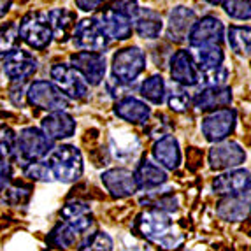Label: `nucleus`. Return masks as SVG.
<instances>
[{
    "instance_id": "obj_1",
    "label": "nucleus",
    "mask_w": 251,
    "mask_h": 251,
    "mask_svg": "<svg viewBox=\"0 0 251 251\" xmlns=\"http://www.w3.org/2000/svg\"><path fill=\"white\" fill-rule=\"evenodd\" d=\"M137 230L141 232L143 237H146L151 243L158 244V246L171 250L179 243V235H177L174 223L165 213H160L156 209L144 211L137 220Z\"/></svg>"
},
{
    "instance_id": "obj_2",
    "label": "nucleus",
    "mask_w": 251,
    "mask_h": 251,
    "mask_svg": "<svg viewBox=\"0 0 251 251\" xmlns=\"http://www.w3.org/2000/svg\"><path fill=\"white\" fill-rule=\"evenodd\" d=\"M51 141L42 134L41 128L28 126L23 128L14 139L13 156L21 167H28L30 163L41 162L44 156L53 150Z\"/></svg>"
},
{
    "instance_id": "obj_3",
    "label": "nucleus",
    "mask_w": 251,
    "mask_h": 251,
    "mask_svg": "<svg viewBox=\"0 0 251 251\" xmlns=\"http://www.w3.org/2000/svg\"><path fill=\"white\" fill-rule=\"evenodd\" d=\"M48 167L58 181L74 183L83 174V155L72 144H62L51 150Z\"/></svg>"
},
{
    "instance_id": "obj_4",
    "label": "nucleus",
    "mask_w": 251,
    "mask_h": 251,
    "mask_svg": "<svg viewBox=\"0 0 251 251\" xmlns=\"http://www.w3.org/2000/svg\"><path fill=\"white\" fill-rule=\"evenodd\" d=\"M18 35L25 44L37 51L46 50L53 41L48 14L42 11H30L18 23Z\"/></svg>"
},
{
    "instance_id": "obj_5",
    "label": "nucleus",
    "mask_w": 251,
    "mask_h": 251,
    "mask_svg": "<svg viewBox=\"0 0 251 251\" xmlns=\"http://www.w3.org/2000/svg\"><path fill=\"white\" fill-rule=\"evenodd\" d=\"M113 77L125 84L135 83L139 75L146 71V54L139 46H128L118 50L111 63Z\"/></svg>"
},
{
    "instance_id": "obj_6",
    "label": "nucleus",
    "mask_w": 251,
    "mask_h": 251,
    "mask_svg": "<svg viewBox=\"0 0 251 251\" xmlns=\"http://www.w3.org/2000/svg\"><path fill=\"white\" fill-rule=\"evenodd\" d=\"M26 102L30 105H34L48 113H56V111H65L71 104L67 97L63 95L51 81L46 79H37L34 83L28 84V88L25 92Z\"/></svg>"
},
{
    "instance_id": "obj_7",
    "label": "nucleus",
    "mask_w": 251,
    "mask_h": 251,
    "mask_svg": "<svg viewBox=\"0 0 251 251\" xmlns=\"http://www.w3.org/2000/svg\"><path fill=\"white\" fill-rule=\"evenodd\" d=\"M74 71L84 79L88 86H99L105 79L107 72V60L104 53H93V51H75L71 54V63Z\"/></svg>"
},
{
    "instance_id": "obj_8",
    "label": "nucleus",
    "mask_w": 251,
    "mask_h": 251,
    "mask_svg": "<svg viewBox=\"0 0 251 251\" xmlns=\"http://www.w3.org/2000/svg\"><path fill=\"white\" fill-rule=\"evenodd\" d=\"M51 83L67 97L69 100H81L88 97L90 86L69 63H54L50 71Z\"/></svg>"
},
{
    "instance_id": "obj_9",
    "label": "nucleus",
    "mask_w": 251,
    "mask_h": 251,
    "mask_svg": "<svg viewBox=\"0 0 251 251\" xmlns=\"http://www.w3.org/2000/svg\"><path fill=\"white\" fill-rule=\"evenodd\" d=\"M235 125H237V113L234 109L226 107L213 111L211 114L202 118L201 130L205 141L216 144L226 141V137L235 130Z\"/></svg>"
},
{
    "instance_id": "obj_10",
    "label": "nucleus",
    "mask_w": 251,
    "mask_h": 251,
    "mask_svg": "<svg viewBox=\"0 0 251 251\" xmlns=\"http://www.w3.org/2000/svg\"><path fill=\"white\" fill-rule=\"evenodd\" d=\"M186 39H188L190 48L222 46L223 39H225V25L220 18L207 14L193 23Z\"/></svg>"
},
{
    "instance_id": "obj_11",
    "label": "nucleus",
    "mask_w": 251,
    "mask_h": 251,
    "mask_svg": "<svg viewBox=\"0 0 251 251\" xmlns=\"http://www.w3.org/2000/svg\"><path fill=\"white\" fill-rule=\"evenodd\" d=\"M39 62L30 51L16 48L5 56H2V71L5 77L13 83H25L37 71Z\"/></svg>"
},
{
    "instance_id": "obj_12",
    "label": "nucleus",
    "mask_w": 251,
    "mask_h": 251,
    "mask_svg": "<svg viewBox=\"0 0 251 251\" xmlns=\"http://www.w3.org/2000/svg\"><path fill=\"white\" fill-rule=\"evenodd\" d=\"M72 42L81 51H93V53H102L111 44V41L99 28L93 18H83L75 23L74 32H72Z\"/></svg>"
},
{
    "instance_id": "obj_13",
    "label": "nucleus",
    "mask_w": 251,
    "mask_h": 251,
    "mask_svg": "<svg viewBox=\"0 0 251 251\" xmlns=\"http://www.w3.org/2000/svg\"><path fill=\"white\" fill-rule=\"evenodd\" d=\"M246 162V151L235 141H222L209 150V165L214 171H232Z\"/></svg>"
},
{
    "instance_id": "obj_14",
    "label": "nucleus",
    "mask_w": 251,
    "mask_h": 251,
    "mask_svg": "<svg viewBox=\"0 0 251 251\" xmlns=\"http://www.w3.org/2000/svg\"><path fill=\"white\" fill-rule=\"evenodd\" d=\"M92 18L109 41H126L128 37H132L134 30H132L130 18L107 11V9H99Z\"/></svg>"
},
{
    "instance_id": "obj_15",
    "label": "nucleus",
    "mask_w": 251,
    "mask_h": 251,
    "mask_svg": "<svg viewBox=\"0 0 251 251\" xmlns=\"http://www.w3.org/2000/svg\"><path fill=\"white\" fill-rule=\"evenodd\" d=\"M171 77L174 83H177L179 86L184 88H192V86H197L201 83V77H199L197 65L193 62L192 53L188 50H177L176 53L171 56Z\"/></svg>"
},
{
    "instance_id": "obj_16",
    "label": "nucleus",
    "mask_w": 251,
    "mask_h": 251,
    "mask_svg": "<svg viewBox=\"0 0 251 251\" xmlns=\"http://www.w3.org/2000/svg\"><path fill=\"white\" fill-rule=\"evenodd\" d=\"M213 190L218 195L234 197L250 192V171L248 169H232L222 176L214 177Z\"/></svg>"
},
{
    "instance_id": "obj_17",
    "label": "nucleus",
    "mask_w": 251,
    "mask_h": 251,
    "mask_svg": "<svg viewBox=\"0 0 251 251\" xmlns=\"http://www.w3.org/2000/svg\"><path fill=\"white\" fill-rule=\"evenodd\" d=\"M102 183L114 199H125L137 192L134 172L128 169H109L102 174Z\"/></svg>"
},
{
    "instance_id": "obj_18",
    "label": "nucleus",
    "mask_w": 251,
    "mask_h": 251,
    "mask_svg": "<svg viewBox=\"0 0 251 251\" xmlns=\"http://www.w3.org/2000/svg\"><path fill=\"white\" fill-rule=\"evenodd\" d=\"M41 132L53 141H62L74 135L75 132V120L67 113V111H56L50 113L48 116L42 118L41 122Z\"/></svg>"
},
{
    "instance_id": "obj_19",
    "label": "nucleus",
    "mask_w": 251,
    "mask_h": 251,
    "mask_svg": "<svg viewBox=\"0 0 251 251\" xmlns=\"http://www.w3.org/2000/svg\"><path fill=\"white\" fill-rule=\"evenodd\" d=\"M197 14L195 11L186 5H176L169 13L167 20V37L174 42H183L188 37L190 30H192L193 23L197 21Z\"/></svg>"
},
{
    "instance_id": "obj_20",
    "label": "nucleus",
    "mask_w": 251,
    "mask_h": 251,
    "mask_svg": "<svg viewBox=\"0 0 251 251\" xmlns=\"http://www.w3.org/2000/svg\"><path fill=\"white\" fill-rule=\"evenodd\" d=\"M232 104V90L228 86H204L195 93L192 105L199 111H218Z\"/></svg>"
},
{
    "instance_id": "obj_21",
    "label": "nucleus",
    "mask_w": 251,
    "mask_h": 251,
    "mask_svg": "<svg viewBox=\"0 0 251 251\" xmlns=\"http://www.w3.org/2000/svg\"><path fill=\"white\" fill-rule=\"evenodd\" d=\"M132 30L141 39H158L163 30V20L160 13L150 7H139L135 16L132 18Z\"/></svg>"
},
{
    "instance_id": "obj_22",
    "label": "nucleus",
    "mask_w": 251,
    "mask_h": 251,
    "mask_svg": "<svg viewBox=\"0 0 251 251\" xmlns=\"http://www.w3.org/2000/svg\"><path fill=\"white\" fill-rule=\"evenodd\" d=\"M113 111L120 120L134 123V125H137V123H146L151 116L150 105L144 100L135 99V97H132V95L114 102Z\"/></svg>"
},
{
    "instance_id": "obj_23",
    "label": "nucleus",
    "mask_w": 251,
    "mask_h": 251,
    "mask_svg": "<svg viewBox=\"0 0 251 251\" xmlns=\"http://www.w3.org/2000/svg\"><path fill=\"white\" fill-rule=\"evenodd\" d=\"M48 21H50L53 39H56L58 42H67L72 37L77 16L71 9L56 7L48 13Z\"/></svg>"
},
{
    "instance_id": "obj_24",
    "label": "nucleus",
    "mask_w": 251,
    "mask_h": 251,
    "mask_svg": "<svg viewBox=\"0 0 251 251\" xmlns=\"http://www.w3.org/2000/svg\"><path fill=\"white\" fill-rule=\"evenodd\" d=\"M153 156L163 169H169V171L177 169L181 163V151L177 139L169 134L160 137L153 146Z\"/></svg>"
},
{
    "instance_id": "obj_25",
    "label": "nucleus",
    "mask_w": 251,
    "mask_h": 251,
    "mask_svg": "<svg viewBox=\"0 0 251 251\" xmlns=\"http://www.w3.org/2000/svg\"><path fill=\"white\" fill-rule=\"evenodd\" d=\"M216 214L225 222H243L250 214V193L225 197L218 202Z\"/></svg>"
},
{
    "instance_id": "obj_26",
    "label": "nucleus",
    "mask_w": 251,
    "mask_h": 251,
    "mask_svg": "<svg viewBox=\"0 0 251 251\" xmlns=\"http://www.w3.org/2000/svg\"><path fill=\"white\" fill-rule=\"evenodd\" d=\"M134 179L135 184H137V188H143V190L156 188V186H160V184H163L167 181V172L163 171L160 165L144 158L137 165V169H135Z\"/></svg>"
},
{
    "instance_id": "obj_27",
    "label": "nucleus",
    "mask_w": 251,
    "mask_h": 251,
    "mask_svg": "<svg viewBox=\"0 0 251 251\" xmlns=\"http://www.w3.org/2000/svg\"><path fill=\"white\" fill-rule=\"evenodd\" d=\"M192 58L197 65V71H209V69L225 65V53L222 46H202L192 48Z\"/></svg>"
},
{
    "instance_id": "obj_28",
    "label": "nucleus",
    "mask_w": 251,
    "mask_h": 251,
    "mask_svg": "<svg viewBox=\"0 0 251 251\" xmlns=\"http://www.w3.org/2000/svg\"><path fill=\"white\" fill-rule=\"evenodd\" d=\"M139 93H141L144 100L155 105H162L163 100H165V95H167V84H165V81H163V77L160 74H153L141 83Z\"/></svg>"
},
{
    "instance_id": "obj_29",
    "label": "nucleus",
    "mask_w": 251,
    "mask_h": 251,
    "mask_svg": "<svg viewBox=\"0 0 251 251\" xmlns=\"http://www.w3.org/2000/svg\"><path fill=\"white\" fill-rule=\"evenodd\" d=\"M226 41L228 46L239 56H250L251 50V30L250 26H239L230 25L226 30Z\"/></svg>"
},
{
    "instance_id": "obj_30",
    "label": "nucleus",
    "mask_w": 251,
    "mask_h": 251,
    "mask_svg": "<svg viewBox=\"0 0 251 251\" xmlns=\"http://www.w3.org/2000/svg\"><path fill=\"white\" fill-rule=\"evenodd\" d=\"M79 232L75 230L74 226L69 225V223H60L56 228H54L53 232H51L50 235V241L54 244L56 248H60V250H69V248H72L75 244V241L79 239Z\"/></svg>"
},
{
    "instance_id": "obj_31",
    "label": "nucleus",
    "mask_w": 251,
    "mask_h": 251,
    "mask_svg": "<svg viewBox=\"0 0 251 251\" xmlns=\"http://www.w3.org/2000/svg\"><path fill=\"white\" fill-rule=\"evenodd\" d=\"M20 48V35H18V25L14 21H9L0 26V60L13 50Z\"/></svg>"
},
{
    "instance_id": "obj_32",
    "label": "nucleus",
    "mask_w": 251,
    "mask_h": 251,
    "mask_svg": "<svg viewBox=\"0 0 251 251\" xmlns=\"http://www.w3.org/2000/svg\"><path fill=\"white\" fill-rule=\"evenodd\" d=\"M99 9H107V11H113V13H118L132 20L137 13L139 2L137 0H104Z\"/></svg>"
},
{
    "instance_id": "obj_33",
    "label": "nucleus",
    "mask_w": 251,
    "mask_h": 251,
    "mask_svg": "<svg viewBox=\"0 0 251 251\" xmlns=\"http://www.w3.org/2000/svg\"><path fill=\"white\" fill-rule=\"evenodd\" d=\"M228 69L225 65H220V67L209 69V71H202L199 72V77H201V83L204 86H225L226 81H228Z\"/></svg>"
},
{
    "instance_id": "obj_34",
    "label": "nucleus",
    "mask_w": 251,
    "mask_h": 251,
    "mask_svg": "<svg viewBox=\"0 0 251 251\" xmlns=\"http://www.w3.org/2000/svg\"><path fill=\"white\" fill-rule=\"evenodd\" d=\"M223 11L234 20H250L251 16V4L250 0H223Z\"/></svg>"
},
{
    "instance_id": "obj_35",
    "label": "nucleus",
    "mask_w": 251,
    "mask_h": 251,
    "mask_svg": "<svg viewBox=\"0 0 251 251\" xmlns=\"http://www.w3.org/2000/svg\"><path fill=\"white\" fill-rule=\"evenodd\" d=\"M79 251H113V239L105 232H95L81 244Z\"/></svg>"
},
{
    "instance_id": "obj_36",
    "label": "nucleus",
    "mask_w": 251,
    "mask_h": 251,
    "mask_svg": "<svg viewBox=\"0 0 251 251\" xmlns=\"http://www.w3.org/2000/svg\"><path fill=\"white\" fill-rule=\"evenodd\" d=\"M167 104L174 113H186L192 105V97L181 88L172 90L171 93H167Z\"/></svg>"
},
{
    "instance_id": "obj_37",
    "label": "nucleus",
    "mask_w": 251,
    "mask_h": 251,
    "mask_svg": "<svg viewBox=\"0 0 251 251\" xmlns=\"http://www.w3.org/2000/svg\"><path fill=\"white\" fill-rule=\"evenodd\" d=\"M4 192H5V202H7V204L20 205V204H25L30 199L32 188L21 183H14V184H11L9 188H5Z\"/></svg>"
},
{
    "instance_id": "obj_38",
    "label": "nucleus",
    "mask_w": 251,
    "mask_h": 251,
    "mask_svg": "<svg viewBox=\"0 0 251 251\" xmlns=\"http://www.w3.org/2000/svg\"><path fill=\"white\" fill-rule=\"evenodd\" d=\"M143 202H148V204L153 207V209L160 211V213H167V211H176L177 209V199L174 195H162L160 197L158 193H153L150 197H144Z\"/></svg>"
},
{
    "instance_id": "obj_39",
    "label": "nucleus",
    "mask_w": 251,
    "mask_h": 251,
    "mask_svg": "<svg viewBox=\"0 0 251 251\" xmlns=\"http://www.w3.org/2000/svg\"><path fill=\"white\" fill-rule=\"evenodd\" d=\"M14 139H16L14 130L5 123H0V160H5L13 155Z\"/></svg>"
},
{
    "instance_id": "obj_40",
    "label": "nucleus",
    "mask_w": 251,
    "mask_h": 251,
    "mask_svg": "<svg viewBox=\"0 0 251 251\" xmlns=\"http://www.w3.org/2000/svg\"><path fill=\"white\" fill-rule=\"evenodd\" d=\"M25 176L30 177L32 181H51L53 179V174H51L48 163H44V162L30 163L28 167H25Z\"/></svg>"
},
{
    "instance_id": "obj_41",
    "label": "nucleus",
    "mask_w": 251,
    "mask_h": 251,
    "mask_svg": "<svg viewBox=\"0 0 251 251\" xmlns=\"http://www.w3.org/2000/svg\"><path fill=\"white\" fill-rule=\"evenodd\" d=\"M130 86H132V84L122 83V81L114 79L113 75H111V77L105 81V88H107V93L113 97V99H116V100H122V99H125V97H130Z\"/></svg>"
},
{
    "instance_id": "obj_42",
    "label": "nucleus",
    "mask_w": 251,
    "mask_h": 251,
    "mask_svg": "<svg viewBox=\"0 0 251 251\" xmlns=\"http://www.w3.org/2000/svg\"><path fill=\"white\" fill-rule=\"evenodd\" d=\"M11 176H13L11 163H9L7 160H0V192H4V190L7 188Z\"/></svg>"
},
{
    "instance_id": "obj_43",
    "label": "nucleus",
    "mask_w": 251,
    "mask_h": 251,
    "mask_svg": "<svg viewBox=\"0 0 251 251\" xmlns=\"http://www.w3.org/2000/svg\"><path fill=\"white\" fill-rule=\"evenodd\" d=\"M74 2L77 5V9L83 11V13H95L104 0H74Z\"/></svg>"
},
{
    "instance_id": "obj_44",
    "label": "nucleus",
    "mask_w": 251,
    "mask_h": 251,
    "mask_svg": "<svg viewBox=\"0 0 251 251\" xmlns=\"http://www.w3.org/2000/svg\"><path fill=\"white\" fill-rule=\"evenodd\" d=\"M188 163L190 169H197L199 163H202V151H199L197 148H188Z\"/></svg>"
},
{
    "instance_id": "obj_45",
    "label": "nucleus",
    "mask_w": 251,
    "mask_h": 251,
    "mask_svg": "<svg viewBox=\"0 0 251 251\" xmlns=\"http://www.w3.org/2000/svg\"><path fill=\"white\" fill-rule=\"evenodd\" d=\"M13 5V0H0V18H4Z\"/></svg>"
},
{
    "instance_id": "obj_46",
    "label": "nucleus",
    "mask_w": 251,
    "mask_h": 251,
    "mask_svg": "<svg viewBox=\"0 0 251 251\" xmlns=\"http://www.w3.org/2000/svg\"><path fill=\"white\" fill-rule=\"evenodd\" d=\"M207 4H211V5H218V4H222L223 0H205Z\"/></svg>"
}]
</instances>
